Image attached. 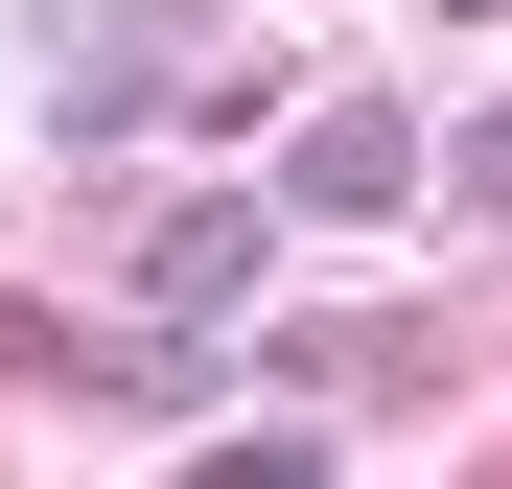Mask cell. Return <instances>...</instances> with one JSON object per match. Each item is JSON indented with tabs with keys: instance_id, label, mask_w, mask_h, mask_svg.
Returning a JSON list of instances; mask_svg holds the SVG:
<instances>
[{
	"instance_id": "1",
	"label": "cell",
	"mask_w": 512,
	"mask_h": 489,
	"mask_svg": "<svg viewBox=\"0 0 512 489\" xmlns=\"http://www.w3.org/2000/svg\"><path fill=\"white\" fill-rule=\"evenodd\" d=\"M47 47V140H140V94H187L163 47H210V0H24Z\"/></svg>"
},
{
	"instance_id": "2",
	"label": "cell",
	"mask_w": 512,
	"mask_h": 489,
	"mask_svg": "<svg viewBox=\"0 0 512 489\" xmlns=\"http://www.w3.org/2000/svg\"><path fill=\"white\" fill-rule=\"evenodd\" d=\"M280 187H303V210H326V233H373V210H396V187H419V117H396V94H326V117H303V140H280Z\"/></svg>"
},
{
	"instance_id": "3",
	"label": "cell",
	"mask_w": 512,
	"mask_h": 489,
	"mask_svg": "<svg viewBox=\"0 0 512 489\" xmlns=\"http://www.w3.org/2000/svg\"><path fill=\"white\" fill-rule=\"evenodd\" d=\"M256 303V210H163L140 233V326H233Z\"/></svg>"
},
{
	"instance_id": "4",
	"label": "cell",
	"mask_w": 512,
	"mask_h": 489,
	"mask_svg": "<svg viewBox=\"0 0 512 489\" xmlns=\"http://www.w3.org/2000/svg\"><path fill=\"white\" fill-rule=\"evenodd\" d=\"M280 396H443V326H280Z\"/></svg>"
},
{
	"instance_id": "5",
	"label": "cell",
	"mask_w": 512,
	"mask_h": 489,
	"mask_svg": "<svg viewBox=\"0 0 512 489\" xmlns=\"http://www.w3.org/2000/svg\"><path fill=\"white\" fill-rule=\"evenodd\" d=\"M443 210H466V233H512V94H489V117L443 140Z\"/></svg>"
},
{
	"instance_id": "6",
	"label": "cell",
	"mask_w": 512,
	"mask_h": 489,
	"mask_svg": "<svg viewBox=\"0 0 512 489\" xmlns=\"http://www.w3.org/2000/svg\"><path fill=\"white\" fill-rule=\"evenodd\" d=\"M443 24H512V0H443Z\"/></svg>"
}]
</instances>
